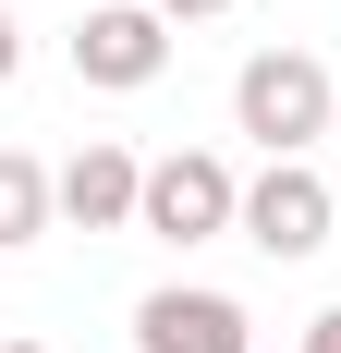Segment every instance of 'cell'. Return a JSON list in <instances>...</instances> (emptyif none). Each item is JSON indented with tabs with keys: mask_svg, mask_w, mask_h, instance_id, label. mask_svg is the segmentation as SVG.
<instances>
[{
	"mask_svg": "<svg viewBox=\"0 0 341 353\" xmlns=\"http://www.w3.org/2000/svg\"><path fill=\"white\" fill-rule=\"evenodd\" d=\"M232 134H256L269 159H305L329 134V61L317 49H256L232 73Z\"/></svg>",
	"mask_w": 341,
	"mask_h": 353,
	"instance_id": "obj_1",
	"label": "cell"
},
{
	"mask_svg": "<svg viewBox=\"0 0 341 353\" xmlns=\"http://www.w3.org/2000/svg\"><path fill=\"white\" fill-rule=\"evenodd\" d=\"M135 232H159V244H220V232H244V183H232V159H207V146L146 159V208H135Z\"/></svg>",
	"mask_w": 341,
	"mask_h": 353,
	"instance_id": "obj_2",
	"label": "cell"
},
{
	"mask_svg": "<svg viewBox=\"0 0 341 353\" xmlns=\"http://www.w3.org/2000/svg\"><path fill=\"white\" fill-rule=\"evenodd\" d=\"M329 219H341V183H317L305 159H269V171L244 183V244H256V256H280V268L329 244Z\"/></svg>",
	"mask_w": 341,
	"mask_h": 353,
	"instance_id": "obj_3",
	"label": "cell"
},
{
	"mask_svg": "<svg viewBox=\"0 0 341 353\" xmlns=\"http://www.w3.org/2000/svg\"><path fill=\"white\" fill-rule=\"evenodd\" d=\"M73 73H86L98 98H135V85L170 73V25L146 12V0H98V12L73 25Z\"/></svg>",
	"mask_w": 341,
	"mask_h": 353,
	"instance_id": "obj_4",
	"label": "cell"
},
{
	"mask_svg": "<svg viewBox=\"0 0 341 353\" xmlns=\"http://www.w3.org/2000/svg\"><path fill=\"white\" fill-rule=\"evenodd\" d=\"M135 353H256V317H244L232 292H195V281H170L135 305Z\"/></svg>",
	"mask_w": 341,
	"mask_h": 353,
	"instance_id": "obj_5",
	"label": "cell"
},
{
	"mask_svg": "<svg viewBox=\"0 0 341 353\" xmlns=\"http://www.w3.org/2000/svg\"><path fill=\"white\" fill-rule=\"evenodd\" d=\"M49 183H61V219H73V232H135V208H146V159L110 146V134H86Z\"/></svg>",
	"mask_w": 341,
	"mask_h": 353,
	"instance_id": "obj_6",
	"label": "cell"
},
{
	"mask_svg": "<svg viewBox=\"0 0 341 353\" xmlns=\"http://www.w3.org/2000/svg\"><path fill=\"white\" fill-rule=\"evenodd\" d=\"M49 219H61V183L37 171L25 146H0V244H37Z\"/></svg>",
	"mask_w": 341,
	"mask_h": 353,
	"instance_id": "obj_7",
	"label": "cell"
},
{
	"mask_svg": "<svg viewBox=\"0 0 341 353\" xmlns=\"http://www.w3.org/2000/svg\"><path fill=\"white\" fill-rule=\"evenodd\" d=\"M159 25H207V12H232V0H146Z\"/></svg>",
	"mask_w": 341,
	"mask_h": 353,
	"instance_id": "obj_8",
	"label": "cell"
},
{
	"mask_svg": "<svg viewBox=\"0 0 341 353\" xmlns=\"http://www.w3.org/2000/svg\"><path fill=\"white\" fill-rule=\"evenodd\" d=\"M12 73H25V25L0 12V85H12Z\"/></svg>",
	"mask_w": 341,
	"mask_h": 353,
	"instance_id": "obj_9",
	"label": "cell"
},
{
	"mask_svg": "<svg viewBox=\"0 0 341 353\" xmlns=\"http://www.w3.org/2000/svg\"><path fill=\"white\" fill-rule=\"evenodd\" d=\"M305 353H341V305H329V317H317V329H305Z\"/></svg>",
	"mask_w": 341,
	"mask_h": 353,
	"instance_id": "obj_10",
	"label": "cell"
},
{
	"mask_svg": "<svg viewBox=\"0 0 341 353\" xmlns=\"http://www.w3.org/2000/svg\"><path fill=\"white\" fill-rule=\"evenodd\" d=\"M0 353H61V341H0Z\"/></svg>",
	"mask_w": 341,
	"mask_h": 353,
	"instance_id": "obj_11",
	"label": "cell"
}]
</instances>
